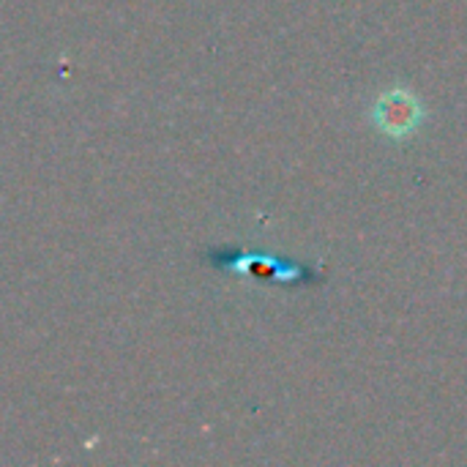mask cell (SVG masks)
<instances>
[{
  "instance_id": "cell-1",
  "label": "cell",
  "mask_w": 467,
  "mask_h": 467,
  "mask_svg": "<svg viewBox=\"0 0 467 467\" xmlns=\"http://www.w3.org/2000/svg\"><path fill=\"white\" fill-rule=\"evenodd\" d=\"M421 104L413 93L408 90H391L386 96L378 99L375 104V123L383 134L400 140L416 131V126L421 123Z\"/></svg>"
}]
</instances>
